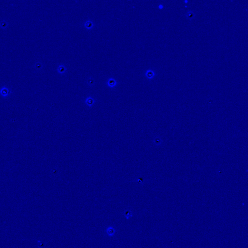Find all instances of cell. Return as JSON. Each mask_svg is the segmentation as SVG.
Returning <instances> with one entry per match:
<instances>
[{"label":"cell","instance_id":"obj_9","mask_svg":"<svg viewBox=\"0 0 248 248\" xmlns=\"http://www.w3.org/2000/svg\"><path fill=\"white\" fill-rule=\"evenodd\" d=\"M86 82L90 87H92L94 86L95 84V80L92 77H89L86 80Z\"/></svg>","mask_w":248,"mask_h":248},{"label":"cell","instance_id":"obj_11","mask_svg":"<svg viewBox=\"0 0 248 248\" xmlns=\"http://www.w3.org/2000/svg\"><path fill=\"white\" fill-rule=\"evenodd\" d=\"M8 25V23L5 20H2L0 22V28L2 29H6Z\"/></svg>","mask_w":248,"mask_h":248},{"label":"cell","instance_id":"obj_4","mask_svg":"<svg viewBox=\"0 0 248 248\" xmlns=\"http://www.w3.org/2000/svg\"><path fill=\"white\" fill-rule=\"evenodd\" d=\"M10 91L7 87L6 86H3L2 88H0V94L2 96V97H7L8 96L9 94H10Z\"/></svg>","mask_w":248,"mask_h":248},{"label":"cell","instance_id":"obj_8","mask_svg":"<svg viewBox=\"0 0 248 248\" xmlns=\"http://www.w3.org/2000/svg\"><path fill=\"white\" fill-rule=\"evenodd\" d=\"M106 233L109 237H113L115 233V229L112 226H109L106 229Z\"/></svg>","mask_w":248,"mask_h":248},{"label":"cell","instance_id":"obj_12","mask_svg":"<svg viewBox=\"0 0 248 248\" xmlns=\"http://www.w3.org/2000/svg\"><path fill=\"white\" fill-rule=\"evenodd\" d=\"M42 68H43V65H42V64L41 63V62H36V63L35 64V68L36 70H41Z\"/></svg>","mask_w":248,"mask_h":248},{"label":"cell","instance_id":"obj_1","mask_svg":"<svg viewBox=\"0 0 248 248\" xmlns=\"http://www.w3.org/2000/svg\"><path fill=\"white\" fill-rule=\"evenodd\" d=\"M106 83H107V85H108V87H109V88H112L115 87L117 85V82L115 79L112 78H110L108 79Z\"/></svg>","mask_w":248,"mask_h":248},{"label":"cell","instance_id":"obj_7","mask_svg":"<svg viewBox=\"0 0 248 248\" xmlns=\"http://www.w3.org/2000/svg\"><path fill=\"white\" fill-rule=\"evenodd\" d=\"M57 70L58 73L60 74H64L67 71V68L64 65L61 64L58 66Z\"/></svg>","mask_w":248,"mask_h":248},{"label":"cell","instance_id":"obj_2","mask_svg":"<svg viewBox=\"0 0 248 248\" xmlns=\"http://www.w3.org/2000/svg\"><path fill=\"white\" fill-rule=\"evenodd\" d=\"M156 74L155 72L153 70H147L145 73V76L146 77V78L148 79H152L155 76Z\"/></svg>","mask_w":248,"mask_h":248},{"label":"cell","instance_id":"obj_10","mask_svg":"<svg viewBox=\"0 0 248 248\" xmlns=\"http://www.w3.org/2000/svg\"><path fill=\"white\" fill-rule=\"evenodd\" d=\"M124 215L127 219H129L131 217H132V214L129 210L127 209L125 210L124 212Z\"/></svg>","mask_w":248,"mask_h":248},{"label":"cell","instance_id":"obj_13","mask_svg":"<svg viewBox=\"0 0 248 248\" xmlns=\"http://www.w3.org/2000/svg\"><path fill=\"white\" fill-rule=\"evenodd\" d=\"M159 9H162L163 8V6L162 4H160L159 5Z\"/></svg>","mask_w":248,"mask_h":248},{"label":"cell","instance_id":"obj_6","mask_svg":"<svg viewBox=\"0 0 248 248\" xmlns=\"http://www.w3.org/2000/svg\"><path fill=\"white\" fill-rule=\"evenodd\" d=\"M185 16L188 20H191L193 19H194L195 17V14L194 11L192 10H189L186 12Z\"/></svg>","mask_w":248,"mask_h":248},{"label":"cell","instance_id":"obj_5","mask_svg":"<svg viewBox=\"0 0 248 248\" xmlns=\"http://www.w3.org/2000/svg\"><path fill=\"white\" fill-rule=\"evenodd\" d=\"M84 27L87 30H91L94 28V22L91 20H87L84 23Z\"/></svg>","mask_w":248,"mask_h":248},{"label":"cell","instance_id":"obj_3","mask_svg":"<svg viewBox=\"0 0 248 248\" xmlns=\"http://www.w3.org/2000/svg\"><path fill=\"white\" fill-rule=\"evenodd\" d=\"M96 102V100L91 97H88L85 100V103L90 108L92 107Z\"/></svg>","mask_w":248,"mask_h":248}]
</instances>
